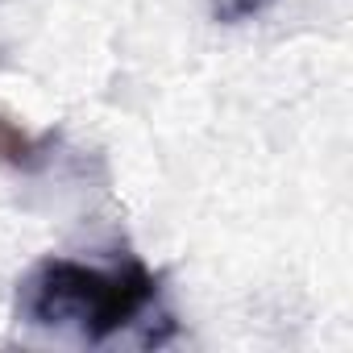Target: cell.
<instances>
[{
  "label": "cell",
  "mask_w": 353,
  "mask_h": 353,
  "mask_svg": "<svg viewBox=\"0 0 353 353\" xmlns=\"http://www.w3.org/2000/svg\"><path fill=\"white\" fill-rule=\"evenodd\" d=\"M17 320L83 345H108L129 332H137L141 345H158L174 328L162 303V279L137 254L104 262L38 258L17 283Z\"/></svg>",
  "instance_id": "obj_1"
},
{
  "label": "cell",
  "mask_w": 353,
  "mask_h": 353,
  "mask_svg": "<svg viewBox=\"0 0 353 353\" xmlns=\"http://www.w3.org/2000/svg\"><path fill=\"white\" fill-rule=\"evenodd\" d=\"M50 150H54V137H34L21 125L0 117V162L5 166H13L21 174H38L50 162Z\"/></svg>",
  "instance_id": "obj_2"
},
{
  "label": "cell",
  "mask_w": 353,
  "mask_h": 353,
  "mask_svg": "<svg viewBox=\"0 0 353 353\" xmlns=\"http://www.w3.org/2000/svg\"><path fill=\"white\" fill-rule=\"evenodd\" d=\"M262 5H266V0H225V9H221V17L237 21V17H250V13H258Z\"/></svg>",
  "instance_id": "obj_3"
}]
</instances>
